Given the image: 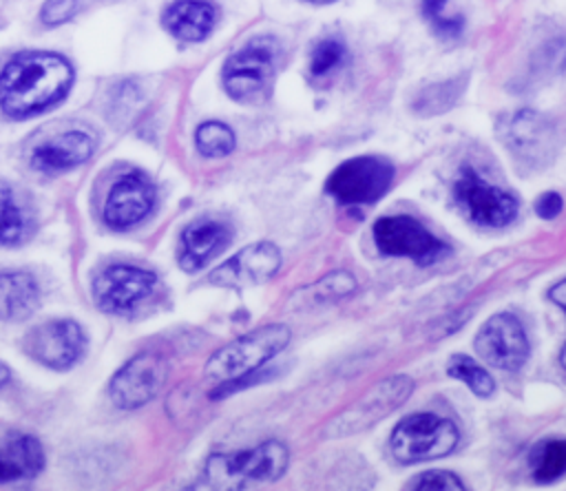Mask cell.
<instances>
[{"mask_svg": "<svg viewBox=\"0 0 566 491\" xmlns=\"http://www.w3.org/2000/svg\"><path fill=\"white\" fill-rule=\"evenodd\" d=\"M73 66L57 53L24 51L0 73V108L24 117L57 104L71 88Z\"/></svg>", "mask_w": 566, "mask_h": 491, "instance_id": "obj_1", "label": "cell"}, {"mask_svg": "<svg viewBox=\"0 0 566 491\" xmlns=\"http://www.w3.org/2000/svg\"><path fill=\"white\" fill-rule=\"evenodd\" d=\"M287 462V447L279 440H265L252 449L210 456L203 478L219 491H245L254 484L279 480L285 473Z\"/></svg>", "mask_w": 566, "mask_h": 491, "instance_id": "obj_2", "label": "cell"}, {"mask_svg": "<svg viewBox=\"0 0 566 491\" xmlns=\"http://www.w3.org/2000/svg\"><path fill=\"white\" fill-rule=\"evenodd\" d=\"M281 46L272 35L252 38L239 51H234L223 64V88L237 102H261L268 97Z\"/></svg>", "mask_w": 566, "mask_h": 491, "instance_id": "obj_3", "label": "cell"}, {"mask_svg": "<svg viewBox=\"0 0 566 491\" xmlns=\"http://www.w3.org/2000/svg\"><path fill=\"white\" fill-rule=\"evenodd\" d=\"M290 343V330L285 325H265L217 349L206 363V376L214 383H232L252 372H259L263 363L274 358Z\"/></svg>", "mask_w": 566, "mask_h": 491, "instance_id": "obj_4", "label": "cell"}, {"mask_svg": "<svg viewBox=\"0 0 566 491\" xmlns=\"http://www.w3.org/2000/svg\"><path fill=\"white\" fill-rule=\"evenodd\" d=\"M458 429L436 414H413L398 422L391 433V453L398 462H424L451 453L458 445Z\"/></svg>", "mask_w": 566, "mask_h": 491, "instance_id": "obj_5", "label": "cell"}, {"mask_svg": "<svg viewBox=\"0 0 566 491\" xmlns=\"http://www.w3.org/2000/svg\"><path fill=\"white\" fill-rule=\"evenodd\" d=\"M394 179V166L385 157L360 155L343 161L325 181V190L345 206L380 199Z\"/></svg>", "mask_w": 566, "mask_h": 491, "instance_id": "obj_6", "label": "cell"}, {"mask_svg": "<svg viewBox=\"0 0 566 491\" xmlns=\"http://www.w3.org/2000/svg\"><path fill=\"white\" fill-rule=\"evenodd\" d=\"M411 389H413V380L402 374L389 376L376 383L363 398H358L347 409H343L336 418H332L327 422L325 433L329 438H340L376 425L380 418L398 409L409 398Z\"/></svg>", "mask_w": 566, "mask_h": 491, "instance_id": "obj_7", "label": "cell"}, {"mask_svg": "<svg viewBox=\"0 0 566 491\" xmlns=\"http://www.w3.org/2000/svg\"><path fill=\"white\" fill-rule=\"evenodd\" d=\"M374 241L382 254L407 257L420 265L438 263L449 254L447 243L436 239L420 221L407 215L378 219L374 223Z\"/></svg>", "mask_w": 566, "mask_h": 491, "instance_id": "obj_8", "label": "cell"}, {"mask_svg": "<svg viewBox=\"0 0 566 491\" xmlns=\"http://www.w3.org/2000/svg\"><path fill=\"white\" fill-rule=\"evenodd\" d=\"M502 142L526 168H542L557 148L555 124L535 111H517L502 126Z\"/></svg>", "mask_w": 566, "mask_h": 491, "instance_id": "obj_9", "label": "cell"}, {"mask_svg": "<svg viewBox=\"0 0 566 491\" xmlns=\"http://www.w3.org/2000/svg\"><path fill=\"white\" fill-rule=\"evenodd\" d=\"M455 203L464 215L484 228H502L515 219L517 201L513 195L504 192L480 179L473 170H462L453 184Z\"/></svg>", "mask_w": 566, "mask_h": 491, "instance_id": "obj_10", "label": "cell"}, {"mask_svg": "<svg viewBox=\"0 0 566 491\" xmlns=\"http://www.w3.org/2000/svg\"><path fill=\"white\" fill-rule=\"evenodd\" d=\"M157 276L135 265H108L93 281V299L104 312L128 314L155 290Z\"/></svg>", "mask_w": 566, "mask_h": 491, "instance_id": "obj_11", "label": "cell"}, {"mask_svg": "<svg viewBox=\"0 0 566 491\" xmlns=\"http://www.w3.org/2000/svg\"><path fill=\"white\" fill-rule=\"evenodd\" d=\"M475 352L493 367L517 372L528 358V338L517 316L493 314L475 336Z\"/></svg>", "mask_w": 566, "mask_h": 491, "instance_id": "obj_12", "label": "cell"}, {"mask_svg": "<svg viewBox=\"0 0 566 491\" xmlns=\"http://www.w3.org/2000/svg\"><path fill=\"white\" fill-rule=\"evenodd\" d=\"M86 347V336L82 327L71 318H55L33 327L24 341V349L38 363L66 369L75 365Z\"/></svg>", "mask_w": 566, "mask_h": 491, "instance_id": "obj_13", "label": "cell"}, {"mask_svg": "<svg viewBox=\"0 0 566 491\" xmlns=\"http://www.w3.org/2000/svg\"><path fill=\"white\" fill-rule=\"evenodd\" d=\"M166 374L168 369L159 354H137L111 378L108 396L119 409H137L159 391Z\"/></svg>", "mask_w": 566, "mask_h": 491, "instance_id": "obj_14", "label": "cell"}, {"mask_svg": "<svg viewBox=\"0 0 566 491\" xmlns=\"http://www.w3.org/2000/svg\"><path fill=\"white\" fill-rule=\"evenodd\" d=\"M155 206V184L148 175L133 170L122 175L108 190L104 203V221L115 230L139 223Z\"/></svg>", "mask_w": 566, "mask_h": 491, "instance_id": "obj_15", "label": "cell"}, {"mask_svg": "<svg viewBox=\"0 0 566 491\" xmlns=\"http://www.w3.org/2000/svg\"><path fill=\"white\" fill-rule=\"evenodd\" d=\"M281 265V252L272 243H252L230 257L226 263L217 265L208 281L223 288H243L252 283H263Z\"/></svg>", "mask_w": 566, "mask_h": 491, "instance_id": "obj_16", "label": "cell"}, {"mask_svg": "<svg viewBox=\"0 0 566 491\" xmlns=\"http://www.w3.org/2000/svg\"><path fill=\"white\" fill-rule=\"evenodd\" d=\"M232 237L228 223L201 217L184 228L181 232V250H179V265L188 272L199 270L206 265L217 252H221Z\"/></svg>", "mask_w": 566, "mask_h": 491, "instance_id": "obj_17", "label": "cell"}, {"mask_svg": "<svg viewBox=\"0 0 566 491\" xmlns=\"http://www.w3.org/2000/svg\"><path fill=\"white\" fill-rule=\"evenodd\" d=\"M93 148H95V139L88 133L69 130L49 142H42L33 150L31 164L44 173L69 170V168H75L82 161H86L91 157Z\"/></svg>", "mask_w": 566, "mask_h": 491, "instance_id": "obj_18", "label": "cell"}, {"mask_svg": "<svg viewBox=\"0 0 566 491\" xmlns=\"http://www.w3.org/2000/svg\"><path fill=\"white\" fill-rule=\"evenodd\" d=\"M161 22L175 38L199 42L214 29L217 7L208 0H177L168 4Z\"/></svg>", "mask_w": 566, "mask_h": 491, "instance_id": "obj_19", "label": "cell"}, {"mask_svg": "<svg viewBox=\"0 0 566 491\" xmlns=\"http://www.w3.org/2000/svg\"><path fill=\"white\" fill-rule=\"evenodd\" d=\"M44 467V449L38 438L13 433L0 445V482L35 478Z\"/></svg>", "mask_w": 566, "mask_h": 491, "instance_id": "obj_20", "label": "cell"}, {"mask_svg": "<svg viewBox=\"0 0 566 491\" xmlns=\"http://www.w3.org/2000/svg\"><path fill=\"white\" fill-rule=\"evenodd\" d=\"M40 303V288L29 272L0 274V318L20 321L35 312Z\"/></svg>", "mask_w": 566, "mask_h": 491, "instance_id": "obj_21", "label": "cell"}, {"mask_svg": "<svg viewBox=\"0 0 566 491\" xmlns=\"http://www.w3.org/2000/svg\"><path fill=\"white\" fill-rule=\"evenodd\" d=\"M33 232V217L20 195L0 181V241L15 245Z\"/></svg>", "mask_w": 566, "mask_h": 491, "instance_id": "obj_22", "label": "cell"}, {"mask_svg": "<svg viewBox=\"0 0 566 491\" xmlns=\"http://www.w3.org/2000/svg\"><path fill=\"white\" fill-rule=\"evenodd\" d=\"M528 469L533 480L542 484L566 476V438L539 440L528 453Z\"/></svg>", "mask_w": 566, "mask_h": 491, "instance_id": "obj_23", "label": "cell"}, {"mask_svg": "<svg viewBox=\"0 0 566 491\" xmlns=\"http://www.w3.org/2000/svg\"><path fill=\"white\" fill-rule=\"evenodd\" d=\"M464 84H467V75H460V77H451V80L420 88L413 100V111L422 117L449 111L460 100Z\"/></svg>", "mask_w": 566, "mask_h": 491, "instance_id": "obj_24", "label": "cell"}, {"mask_svg": "<svg viewBox=\"0 0 566 491\" xmlns=\"http://www.w3.org/2000/svg\"><path fill=\"white\" fill-rule=\"evenodd\" d=\"M195 144L203 157H226L234 148V133L221 122H203L195 133Z\"/></svg>", "mask_w": 566, "mask_h": 491, "instance_id": "obj_25", "label": "cell"}, {"mask_svg": "<svg viewBox=\"0 0 566 491\" xmlns=\"http://www.w3.org/2000/svg\"><path fill=\"white\" fill-rule=\"evenodd\" d=\"M449 374H451L453 378L462 380L475 396H491V394H493L495 383H493L491 374H489L484 367H480V365H478L473 358H469V356H462V354L453 356L451 363H449Z\"/></svg>", "mask_w": 566, "mask_h": 491, "instance_id": "obj_26", "label": "cell"}, {"mask_svg": "<svg viewBox=\"0 0 566 491\" xmlns=\"http://www.w3.org/2000/svg\"><path fill=\"white\" fill-rule=\"evenodd\" d=\"M422 15L440 38H458L464 29V18L447 9V0H422Z\"/></svg>", "mask_w": 566, "mask_h": 491, "instance_id": "obj_27", "label": "cell"}, {"mask_svg": "<svg viewBox=\"0 0 566 491\" xmlns=\"http://www.w3.org/2000/svg\"><path fill=\"white\" fill-rule=\"evenodd\" d=\"M345 58V46L340 40L336 38H327L321 40L310 55V73L314 77H323L327 73H332Z\"/></svg>", "mask_w": 566, "mask_h": 491, "instance_id": "obj_28", "label": "cell"}, {"mask_svg": "<svg viewBox=\"0 0 566 491\" xmlns=\"http://www.w3.org/2000/svg\"><path fill=\"white\" fill-rule=\"evenodd\" d=\"M356 290V279L349 272H332L316 281L310 292L314 294L316 301H327V299H343Z\"/></svg>", "mask_w": 566, "mask_h": 491, "instance_id": "obj_29", "label": "cell"}, {"mask_svg": "<svg viewBox=\"0 0 566 491\" xmlns=\"http://www.w3.org/2000/svg\"><path fill=\"white\" fill-rule=\"evenodd\" d=\"M413 491H467V489L462 480L451 471H427L416 480Z\"/></svg>", "mask_w": 566, "mask_h": 491, "instance_id": "obj_30", "label": "cell"}, {"mask_svg": "<svg viewBox=\"0 0 566 491\" xmlns=\"http://www.w3.org/2000/svg\"><path fill=\"white\" fill-rule=\"evenodd\" d=\"M77 2L80 0H46L44 7H42V22L44 24H60L69 18H73L75 9H77Z\"/></svg>", "mask_w": 566, "mask_h": 491, "instance_id": "obj_31", "label": "cell"}, {"mask_svg": "<svg viewBox=\"0 0 566 491\" xmlns=\"http://www.w3.org/2000/svg\"><path fill=\"white\" fill-rule=\"evenodd\" d=\"M562 210V197L553 190L544 192L537 201H535V212L542 217V219H555Z\"/></svg>", "mask_w": 566, "mask_h": 491, "instance_id": "obj_32", "label": "cell"}, {"mask_svg": "<svg viewBox=\"0 0 566 491\" xmlns=\"http://www.w3.org/2000/svg\"><path fill=\"white\" fill-rule=\"evenodd\" d=\"M548 296H551L553 303H557V305L566 312V279L559 281V283H555V285L548 290ZM559 361H562V367L566 369V345H564V349H562Z\"/></svg>", "mask_w": 566, "mask_h": 491, "instance_id": "obj_33", "label": "cell"}, {"mask_svg": "<svg viewBox=\"0 0 566 491\" xmlns=\"http://www.w3.org/2000/svg\"><path fill=\"white\" fill-rule=\"evenodd\" d=\"M184 491H219V489H217L214 484H210V482L201 476L197 482H192V484H190V487H186Z\"/></svg>", "mask_w": 566, "mask_h": 491, "instance_id": "obj_34", "label": "cell"}, {"mask_svg": "<svg viewBox=\"0 0 566 491\" xmlns=\"http://www.w3.org/2000/svg\"><path fill=\"white\" fill-rule=\"evenodd\" d=\"M9 378H11V369H9V365H4L0 361V387H4L9 383Z\"/></svg>", "mask_w": 566, "mask_h": 491, "instance_id": "obj_35", "label": "cell"}, {"mask_svg": "<svg viewBox=\"0 0 566 491\" xmlns=\"http://www.w3.org/2000/svg\"><path fill=\"white\" fill-rule=\"evenodd\" d=\"M305 2H314V4H327V2H334V0H305Z\"/></svg>", "mask_w": 566, "mask_h": 491, "instance_id": "obj_36", "label": "cell"}]
</instances>
